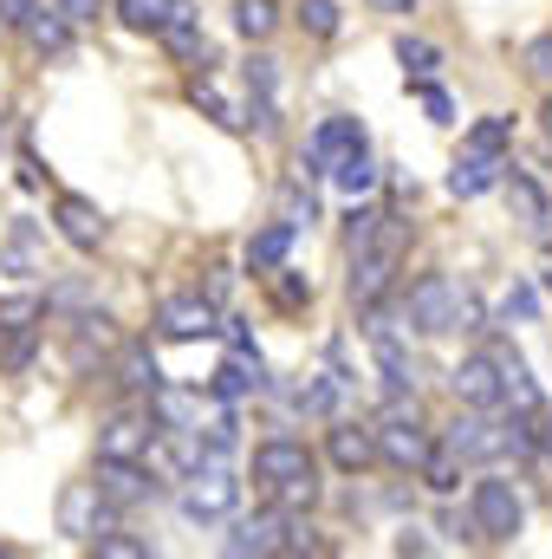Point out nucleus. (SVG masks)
<instances>
[{"label":"nucleus","instance_id":"obj_1","mask_svg":"<svg viewBox=\"0 0 552 559\" xmlns=\"http://www.w3.org/2000/svg\"><path fill=\"white\" fill-rule=\"evenodd\" d=\"M468 514H475V534L481 540H514L520 527H527V501H520V488L514 481H501V475H481L475 481V495H468Z\"/></svg>","mask_w":552,"mask_h":559},{"label":"nucleus","instance_id":"obj_2","mask_svg":"<svg viewBox=\"0 0 552 559\" xmlns=\"http://www.w3.org/2000/svg\"><path fill=\"white\" fill-rule=\"evenodd\" d=\"M189 488H182V514L189 521H228L235 514V501H241V481L221 468V462H202L195 475H182Z\"/></svg>","mask_w":552,"mask_h":559},{"label":"nucleus","instance_id":"obj_3","mask_svg":"<svg viewBox=\"0 0 552 559\" xmlns=\"http://www.w3.org/2000/svg\"><path fill=\"white\" fill-rule=\"evenodd\" d=\"M442 449H448L455 462H507V423L488 417V411H468V417L448 423Z\"/></svg>","mask_w":552,"mask_h":559},{"label":"nucleus","instance_id":"obj_4","mask_svg":"<svg viewBox=\"0 0 552 559\" xmlns=\"http://www.w3.org/2000/svg\"><path fill=\"white\" fill-rule=\"evenodd\" d=\"M404 312H410V332H422V338L455 332V280L448 274H422L410 286V299H404Z\"/></svg>","mask_w":552,"mask_h":559},{"label":"nucleus","instance_id":"obj_5","mask_svg":"<svg viewBox=\"0 0 552 559\" xmlns=\"http://www.w3.org/2000/svg\"><path fill=\"white\" fill-rule=\"evenodd\" d=\"M111 501L92 488V481H72L65 495H59V534H72V540H92V534H105L111 527Z\"/></svg>","mask_w":552,"mask_h":559},{"label":"nucleus","instance_id":"obj_6","mask_svg":"<svg viewBox=\"0 0 552 559\" xmlns=\"http://www.w3.org/2000/svg\"><path fill=\"white\" fill-rule=\"evenodd\" d=\"M156 449V423L137 417V411H118V417L98 423V455L105 462H143Z\"/></svg>","mask_w":552,"mask_h":559},{"label":"nucleus","instance_id":"obj_7","mask_svg":"<svg viewBox=\"0 0 552 559\" xmlns=\"http://www.w3.org/2000/svg\"><path fill=\"white\" fill-rule=\"evenodd\" d=\"M111 352H118V319H105V312H79V319H72V371L92 378Z\"/></svg>","mask_w":552,"mask_h":559},{"label":"nucleus","instance_id":"obj_8","mask_svg":"<svg viewBox=\"0 0 552 559\" xmlns=\"http://www.w3.org/2000/svg\"><path fill=\"white\" fill-rule=\"evenodd\" d=\"M448 391H455L461 411H501V371H494V358L488 352L481 358H461L448 371Z\"/></svg>","mask_w":552,"mask_h":559},{"label":"nucleus","instance_id":"obj_9","mask_svg":"<svg viewBox=\"0 0 552 559\" xmlns=\"http://www.w3.org/2000/svg\"><path fill=\"white\" fill-rule=\"evenodd\" d=\"M286 508H261V514H248V521H235V534L221 540V554L248 559V554H279L286 547Z\"/></svg>","mask_w":552,"mask_h":559},{"label":"nucleus","instance_id":"obj_10","mask_svg":"<svg viewBox=\"0 0 552 559\" xmlns=\"http://www.w3.org/2000/svg\"><path fill=\"white\" fill-rule=\"evenodd\" d=\"M501 189H507V209H514V222H520L527 235H540V241H547V235H552V202H547V189H540L527 169H514V163H507Z\"/></svg>","mask_w":552,"mask_h":559},{"label":"nucleus","instance_id":"obj_11","mask_svg":"<svg viewBox=\"0 0 552 559\" xmlns=\"http://www.w3.org/2000/svg\"><path fill=\"white\" fill-rule=\"evenodd\" d=\"M292 475H312V449H305L299 436H267V442L254 449V481L279 488V481H292Z\"/></svg>","mask_w":552,"mask_h":559},{"label":"nucleus","instance_id":"obj_12","mask_svg":"<svg viewBox=\"0 0 552 559\" xmlns=\"http://www.w3.org/2000/svg\"><path fill=\"white\" fill-rule=\"evenodd\" d=\"M156 325H163V338H208L215 332V306L202 293H169L156 306Z\"/></svg>","mask_w":552,"mask_h":559},{"label":"nucleus","instance_id":"obj_13","mask_svg":"<svg viewBox=\"0 0 552 559\" xmlns=\"http://www.w3.org/2000/svg\"><path fill=\"white\" fill-rule=\"evenodd\" d=\"M364 143V124L358 118H325L312 143H305V176H332V163L345 156V150H358Z\"/></svg>","mask_w":552,"mask_h":559},{"label":"nucleus","instance_id":"obj_14","mask_svg":"<svg viewBox=\"0 0 552 559\" xmlns=\"http://www.w3.org/2000/svg\"><path fill=\"white\" fill-rule=\"evenodd\" d=\"M52 222H59V235H65L79 254H92V248L105 241V209L85 202V195H59V202H52Z\"/></svg>","mask_w":552,"mask_h":559},{"label":"nucleus","instance_id":"obj_15","mask_svg":"<svg viewBox=\"0 0 552 559\" xmlns=\"http://www.w3.org/2000/svg\"><path fill=\"white\" fill-rule=\"evenodd\" d=\"M325 455H332V468H345V475H371V468H377V436L358 429V423H332Z\"/></svg>","mask_w":552,"mask_h":559},{"label":"nucleus","instance_id":"obj_16","mask_svg":"<svg viewBox=\"0 0 552 559\" xmlns=\"http://www.w3.org/2000/svg\"><path fill=\"white\" fill-rule=\"evenodd\" d=\"M111 508H137V501H149L156 495V481L143 475V462H105L98 455V481H92Z\"/></svg>","mask_w":552,"mask_h":559},{"label":"nucleus","instance_id":"obj_17","mask_svg":"<svg viewBox=\"0 0 552 559\" xmlns=\"http://www.w3.org/2000/svg\"><path fill=\"white\" fill-rule=\"evenodd\" d=\"M501 176H507V156H488V150H461V163L448 169V195L475 202V195H488Z\"/></svg>","mask_w":552,"mask_h":559},{"label":"nucleus","instance_id":"obj_18","mask_svg":"<svg viewBox=\"0 0 552 559\" xmlns=\"http://www.w3.org/2000/svg\"><path fill=\"white\" fill-rule=\"evenodd\" d=\"M488 358H494V371H501V404H514L520 417H540V384L527 378V365H520V352H507V345H494Z\"/></svg>","mask_w":552,"mask_h":559},{"label":"nucleus","instance_id":"obj_19","mask_svg":"<svg viewBox=\"0 0 552 559\" xmlns=\"http://www.w3.org/2000/svg\"><path fill=\"white\" fill-rule=\"evenodd\" d=\"M429 449H435V442H429L422 423H384V429H377V462H391V468H410L416 475V462H422Z\"/></svg>","mask_w":552,"mask_h":559},{"label":"nucleus","instance_id":"obj_20","mask_svg":"<svg viewBox=\"0 0 552 559\" xmlns=\"http://www.w3.org/2000/svg\"><path fill=\"white\" fill-rule=\"evenodd\" d=\"M156 39H163V52H169V59H182V66L208 52V39H202V20H195V7H189V0H176V13L156 26Z\"/></svg>","mask_w":552,"mask_h":559},{"label":"nucleus","instance_id":"obj_21","mask_svg":"<svg viewBox=\"0 0 552 559\" xmlns=\"http://www.w3.org/2000/svg\"><path fill=\"white\" fill-rule=\"evenodd\" d=\"M292 235H299L292 222H267V228L248 241V267H254V274H279L286 254H292Z\"/></svg>","mask_w":552,"mask_h":559},{"label":"nucleus","instance_id":"obj_22","mask_svg":"<svg viewBox=\"0 0 552 559\" xmlns=\"http://www.w3.org/2000/svg\"><path fill=\"white\" fill-rule=\"evenodd\" d=\"M118 384H124L131 397H149V391L163 384V371H156L149 345H118Z\"/></svg>","mask_w":552,"mask_h":559},{"label":"nucleus","instance_id":"obj_23","mask_svg":"<svg viewBox=\"0 0 552 559\" xmlns=\"http://www.w3.org/2000/svg\"><path fill=\"white\" fill-rule=\"evenodd\" d=\"M189 105H195V111H208V118H215L221 131H248V111H235V105L221 98V85H215L208 72H202V79H189Z\"/></svg>","mask_w":552,"mask_h":559},{"label":"nucleus","instance_id":"obj_24","mask_svg":"<svg viewBox=\"0 0 552 559\" xmlns=\"http://www.w3.org/2000/svg\"><path fill=\"white\" fill-rule=\"evenodd\" d=\"M332 182H338V189H345V195H351V202H358V195H371V189H377V163H371V156H364V143H358V150H345V156H338V163H332Z\"/></svg>","mask_w":552,"mask_h":559},{"label":"nucleus","instance_id":"obj_25","mask_svg":"<svg viewBox=\"0 0 552 559\" xmlns=\"http://www.w3.org/2000/svg\"><path fill=\"white\" fill-rule=\"evenodd\" d=\"M65 26H72V20H65L59 7H33V13H26V33H33V46H39V52H65V46H72V33H65Z\"/></svg>","mask_w":552,"mask_h":559},{"label":"nucleus","instance_id":"obj_26","mask_svg":"<svg viewBox=\"0 0 552 559\" xmlns=\"http://www.w3.org/2000/svg\"><path fill=\"white\" fill-rule=\"evenodd\" d=\"M274 26H279L274 0H235V33H241V39L261 46V39H274Z\"/></svg>","mask_w":552,"mask_h":559},{"label":"nucleus","instance_id":"obj_27","mask_svg":"<svg viewBox=\"0 0 552 559\" xmlns=\"http://www.w3.org/2000/svg\"><path fill=\"white\" fill-rule=\"evenodd\" d=\"M261 384H267V378H261V371H248L241 358H228V365L208 378V391H215L221 404H241V397H248V391H261Z\"/></svg>","mask_w":552,"mask_h":559},{"label":"nucleus","instance_id":"obj_28","mask_svg":"<svg viewBox=\"0 0 552 559\" xmlns=\"http://www.w3.org/2000/svg\"><path fill=\"white\" fill-rule=\"evenodd\" d=\"M416 475H422L429 495H455V488H461V462H455L448 449H429V455L416 462Z\"/></svg>","mask_w":552,"mask_h":559},{"label":"nucleus","instance_id":"obj_29","mask_svg":"<svg viewBox=\"0 0 552 559\" xmlns=\"http://www.w3.org/2000/svg\"><path fill=\"white\" fill-rule=\"evenodd\" d=\"M169 13H176V0H118V20H124L131 33H156Z\"/></svg>","mask_w":552,"mask_h":559},{"label":"nucleus","instance_id":"obj_30","mask_svg":"<svg viewBox=\"0 0 552 559\" xmlns=\"http://www.w3.org/2000/svg\"><path fill=\"white\" fill-rule=\"evenodd\" d=\"M397 59H404V72L410 79H435V66H442V46H429V39H397Z\"/></svg>","mask_w":552,"mask_h":559},{"label":"nucleus","instance_id":"obj_31","mask_svg":"<svg viewBox=\"0 0 552 559\" xmlns=\"http://www.w3.org/2000/svg\"><path fill=\"white\" fill-rule=\"evenodd\" d=\"M299 26L312 39H332L338 33V0H299Z\"/></svg>","mask_w":552,"mask_h":559},{"label":"nucleus","instance_id":"obj_32","mask_svg":"<svg viewBox=\"0 0 552 559\" xmlns=\"http://www.w3.org/2000/svg\"><path fill=\"white\" fill-rule=\"evenodd\" d=\"M507 143H514V124L507 118H481L468 131V150H488V156H507Z\"/></svg>","mask_w":552,"mask_h":559},{"label":"nucleus","instance_id":"obj_33","mask_svg":"<svg viewBox=\"0 0 552 559\" xmlns=\"http://www.w3.org/2000/svg\"><path fill=\"white\" fill-rule=\"evenodd\" d=\"M312 501H319V475H292V481L274 488V508H286V514H299V508H312Z\"/></svg>","mask_w":552,"mask_h":559},{"label":"nucleus","instance_id":"obj_34","mask_svg":"<svg viewBox=\"0 0 552 559\" xmlns=\"http://www.w3.org/2000/svg\"><path fill=\"white\" fill-rule=\"evenodd\" d=\"M377 209H351V222H345V254H364L371 241H377Z\"/></svg>","mask_w":552,"mask_h":559},{"label":"nucleus","instance_id":"obj_35","mask_svg":"<svg viewBox=\"0 0 552 559\" xmlns=\"http://www.w3.org/2000/svg\"><path fill=\"white\" fill-rule=\"evenodd\" d=\"M33 345H39V332H33V325H13V338L0 345V365H7L13 378H20V371L33 365Z\"/></svg>","mask_w":552,"mask_h":559},{"label":"nucleus","instance_id":"obj_36","mask_svg":"<svg viewBox=\"0 0 552 559\" xmlns=\"http://www.w3.org/2000/svg\"><path fill=\"white\" fill-rule=\"evenodd\" d=\"M416 98H422V118H429V124H455V98H448L442 85L416 79Z\"/></svg>","mask_w":552,"mask_h":559},{"label":"nucleus","instance_id":"obj_37","mask_svg":"<svg viewBox=\"0 0 552 559\" xmlns=\"http://www.w3.org/2000/svg\"><path fill=\"white\" fill-rule=\"evenodd\" d=\"M533 312H540V293H533V286H514V293L501 299V319H507V325H514V319H533Z\"/></svg>","mask_w":552,"mask_h":559},{"label":"nucleus","instance_id":"obj_38","mask_svg":"<svg viewBox=\"0 0 552 559\" xmlns=\"http://www.w3.org/2000/svg\"><path fill=\"white\" fill-rule=\"evenodd\" d=\"M92 293H85V280H65V286H52L46 293V312H72V306H85Z\"/></svg>","mask_w":552,"mask_h":559},{"label":"nucleus","instance_id":"obj_39","mask_svg":"<svg viewBox=\"0 0 552 559\" xmlns=\"http://www.w3.org/2000/svg\"><path fill=\"white\" fill-rule=\"evenodd\" d=\"M527 72H533L540 85H552V33H540V39L527 46Z\"/></svg>","mask_w":552,"mask_h":559},{"label":"nucleus","instance_id":"obj_40","mask_svg":"<svg viewBox=\"0 0 552 559\" xmlns=\"http://www.w3.org/2000/svg\"><path fill=\"white\" fill-rule=\"evenodd\" d=\"M279 306H305V299H312V286H305V280H292V274H279Z\"/></svg>","mask_w":552,"mask_h":559},{"label":"nucleus","instance_id":"obj_41","mask_svg":"<svg viewBox=\"0 0 552 559\" xmlns=\"http://www.w3.org/2000/svg\"><path fill=\"white\" fill-rule=\"evenodd\" d=\"M52 7H59V13H65L72 26H85V20H98V0H52Z\"/></svg>","mask_w":552,"mask_h":559},{"label":"nucleus","instance_id":"obj_42","mask_svg":"<svg viewBox=\"0 0 552 559\" xmlns=\"http://www.w3.org/2000/svg\"><path fill=\"white\" fill-rule=\"evenodd\" d=\"M202 299H208V306H221V299H228V274H221V267H208V280H202Z\"/></svg>","mask_w":552,"mask_h":559},{"label":"nucleus","instance_id":"obj_43","mask_svg":"<svg viewBox=\"0 0 552 559\" xmlns=\"http://www.w3.org/2000/svg\"><path fill=\"white\" fill-rule=\"evenodd\" d=\"M33 7H39V0H0V20H7V26H26Z\"/></svg>","mask_w":552,"mask_h":559},{"label":"nucleus","instance_id":"obj_44","mask_svg":"<svg viewBox=\"0 0 552 559\" xmlns=\"http://www.w3.org/2000/svg\"><path fill=\"white\" fill-rule=\"evenodd\" d=\"M377 13H416V0H371Z\"/></svg>","mask_w":552,"mask_h":559},{"label":"nucleus","instance_id":"obj_45","mask_svg":"<svg viewBox=\"0 0 552 559\" xmlns=\"http://www.w3.org/2000/svg\"><path fill=\"white\" fill-rule=\"evenodd\" d=\"M533 442H540V449L552 455V423H540V417H533Z\"/></svg>","mask_w":552,"mask_h":559},{"label":"nucleus","instance_id":"obj_46","mask_svg":"<svg viewBox=\"0 0 552 559\" xmlns=\"http://www.w3.org/2000/svg\"><path fill=\"white\" fill-rule=\"evenodd\" d=\"M540 124H547V138H552V98H547V105H540Z\"/></svg>","mask_w":552,"mask_h":559},{"label":"nucleus","instance_id":"obj_47","mask_svg":"<svg viewBox=\"0 0 552 559\" xmlns=\"http://www.w3.org/2000/svg\"><path fill=\"white\" fill-rule=\"evenodd\" d=\"M540 280H547V286H552V254H547V267H540Z\"/></svg>","mask_w":552,"mask_h":559},{"label":"nucleus","instance_id":"obj_48","mask_svg":"<svg viewBox=\"0 0 552 559\" xmlns=\"http://www.w3.org/2000/svg\"><path fill=\"white\" fill-rule=\"evenodd\" d=\"M0 338H7V325H0Z\"/></svg>","mask_w":552,"mask_h":559}]
</instances>
